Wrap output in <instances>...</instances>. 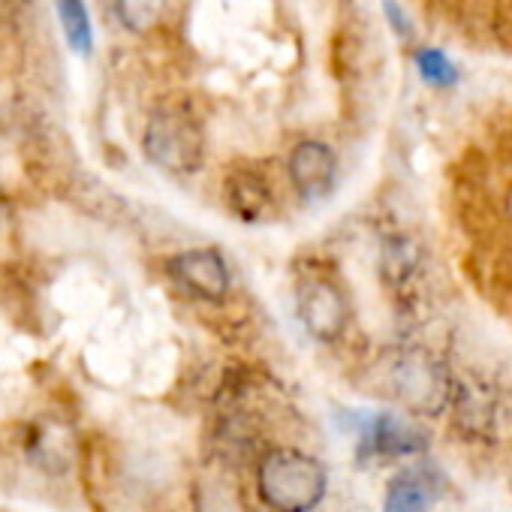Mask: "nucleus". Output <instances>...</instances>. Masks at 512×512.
<instances>
[{"label": "nucleus", "mask_w": 512, "mask_h": 512, "mask_svg": "<svg viewBox=\"0 0 512 512\" xmlns=\"http://www.w3.org/2000/svg\"><path fill=\"white\" fill-rule=\"evenodd\" d=\"M256 485L275 512H314L329 491V473L302 449H272L260 461Z\"/></svg>", "instance_id": "nucleus-1"}, {"label": "nucleus", "mask_w": 512, "mask_h": 512, "mask_svg": "<svg viewBox=\"0 0 512 512\" xmlns=\"http://www.w3.org/2000/svg\"><path fill=\"white\" fill-rule=\"evenodd\" d=\"M142 151L148 163L163 169L166 175L187 178L199 172L205 157V136L199 118L184 106H163L148 118Z\"/></svg>", "instance_id": "nucleus-2"}, {"label": "nucleus", "mask_w": 512, "mask_h": 512, "mask_svg": "<svg viewBox=\"0 0 512 512\" xmlns=\"http://www.w3.org/2000/svg\"><path fill=\"white\" fill-rule=\"evenodd\" d=\"M389 386L404 407L425 416L443 413L452 398V380L446 368L422 350H407L395 356V362L389 365Z\"/></svg>", "instance_id": "nucleus-3"}, {"label": "nucleus", "mask_w": 512, "mask_h": 512, "mask_svg": "<svg viewBox=\"0 0 512 512\" xmlns=\"http://www.w3.org/2000/svg\"><path fill=\"white\" fill-rule=\"evenodd\" d=\"M353 431L359 458H410L428 449L425 428L392 410L353 413Z\"/></svg>", "instance_id": "nucleus-4"}, {"label": "nucleus", "mask_w": 512, "mask_h": 512, "mask_svg": "<svg viewBox=\"0 0 512 512\" xmlns=\"http://www.w3.org/2000/svg\"><path fill=\"white\" fill-rule=\"evenodd\" d=\"M296 314H299V323L305 326V332L320 344H335L344 335L347 320H350L344 293L326 278H311V281L299 284Z\"/></svg>", "instance_id": "nucleus-5"}, {"label": "nucleus", "mask_w": 512, "mask_h": 512, "mask_svg": "<svg viewBox=\"0 0 512 512\" xmlns=\"http://www.w3.org/2000/svg\"><path fill=\"white\" fill-rule=\"evenodd\" d=\"M169 275L175 278V284L181 290H187L190 296H196L202 302H220L232 287L226 260L214 247H193V250L172 256Z\"/></svg>", "instance_id": "nucleus-6"}, {"label": "nucleus", "mask_w": 512, "mask_h": 512, "mask_svg": "<svg viewBox=\"0 0 512 512\" xmlns=\"http://www.w3.org/2000/svg\"><path fill=\"white\" fill-rule=\"evenodd\" d=\"M290 181L305 202H323L338 184V157L326 142L305 139L290 154Z\"/></svg>", "instance_id": "nucleus-7"}, {"label": "nucleus", "mask_w": 512, "mask_h": 512, "mask_svg": "<svg viewBox=\"0 0 512 512\" xmlns=\"http://www.w3.org/2000/svg\"><path fill=\"white\" fill-rule=\"evenodd\" d=\"M443 494V479L434 467L416 464L395 473L386 485L383 512H431Z\"/></svg>", "instance_id": "nucleus-8"}, {"label": "nucleus", "mask_w": 512, "mask_h": 512, "mask_svg": "<svg viewBox=\"0 0 512 512\" xmlns=\"http://www.w3.org/2000/svg\"><path fill=\"white\" fill-rule=\"evenodd\" d=\"M226 193H229V205L232 211L244 220V223H256L263 217V211L269 208V184L256 175V172H235L226 181Z\"/></svg>", "instance_id": "nucleus-9"}, {"label": "nucleus", "mask_w": 512, "mask_h": 512, "mask_svg": "<svg viewBox=\"0 0 512 512\" xmlns=\"http://www.w3.org/2000/svg\"><path fill=\"white\" fill-rule=\"evenodd\" d=\"M28 455L46 470H64L70 464V440L64 428H58L55 422L34 425L28 437Z\"/></svg>", "instance_id": "nucleus-10"}, {"label": "nucleus", "mask_w": 512, "mask_h": 512, "mask_svg": "<svg viewBox=\"0 0 512 512\" xmlns=\"http://www.w3.org/2000/svg\"><path fill=\"white\" fill-rule=\"evenodd\" d=\"M55 7H58V19H61L67 46L76 55L88 58L94 52V28H91L85 0H55Z\"/></svg>", "instance_id": "nucleus-11"}, {"label": "nucleus", "mask_w": 512, "mask_h": 512, "mask_svg": "<svg viewBox=\"0 0 512 512\" xmlns=\"http://www.w3.org/2000/svg\"><path fill=\"white\" fill-rule=\"evenodd\" d=\"M166 4L169 0H115V10H118V19L127 31L145 34L163 19Z\"/></svg>", "instance_id": "nucleus-12"}, {"label": "nucleus", "mask_w": 512, "mask_h": 512, "mask_svg": "<svg viewBox=\"0 0 512 512\" xmlns=\"http://www.w3.org/2000/svg\"><path fill=\"white\" fill-rule=\"evenodd\" d=\"M416 64H419V70H422V79H428V82H434V85H446V82L452 79V64H449L440 52H434V49L419 52V55H416Z\"/></svg>", "instance_id": "nucleus-13"}, {"label": "nucleus", "mask_w": 512, "mask_h": 512, "mask_svg": "<svg viewBox=\"0 0 512 512\" xmlns=\"http://www.w3.org/2000/svg\"><path fill=\"white\" fill-rule=\"evenodd\" d=\"M386 16L398 25V28H395L398 34H407V31H410L407 22H404V13H398V4H395V0H386Z\"/></svg>", "instance_id": "nucleus-14"}, {"label": "nucleus", "mask_w": 512, "mask_h": 512, "mask_svg": "<svg viewBox=\"0 0 512 512\" xmlns=\"http://www.w3.org/2000/svg\"><path fill=\"white\" fill-rule=\"evenodd\" d=\"M509 205H512V199H509Z\"/></svg>", "instance_id": "nucleus-15"}]
</instances>
